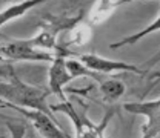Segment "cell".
<instances>
[{"label":"cell","instance_id":"obj_1","mask_svg":"<svg viewBox=\"0 0 160 138\" xmlns=\"http://www.w3.org/2000/svg\"><path fill=\"white\" fill-rule=\"evenodd\" d=\"M51 94L49 89L32 86L20 80L16 72L11 69L8 61L2 63V84H0V97L2 107L12 104L25 109H34L48 114L54 118V111L46 103V97Z\"/></svg>","mask_w":160,"mask_h":138},{"label":"cell","instance_id":"obj_2","mask_svg":"<svg viewBox=\"0 0 160 138\" xmlns=\"http://www.w3.org/2000/svg\"><path fill=\"white\" fill-rule=\"evenodd\" d=\"M2 57L3 61H52L57 52L40 49L32 39H9L2 37ZM62 55V54H60Z\"/></svg>","mask_w":160,"mask_h":138},{"label":"cell","instance_id":"obj_3","mask_svg":"<svg viewBox=\"0 0 160 138\" xmlns=\"http://www.w3.org/2000/svg\"><path fill=\"white\" fill-rule=\"evenodd\" d=\"M77 59L89 69H92L99 74H105V75L114 74V72H131V74H137V75H146L149 72L148 68H151V63L143 64V66H136V64L119 61V60L105 59V57H100L96 54H79Z\"/></svg>","mask_w":160,"mask_h":138},{"label":"cell","instance_id":"obj_4","mask_svg":"<svg viewBox=\"0 0 160 138\" xmlns=\"http://www.w3.org/2000/svg\"><path fill=\"white\" fill-rule=\"evenodd\" d=\"M125 111L146 117V123L142 127V138H157L160 135V98L152 101L125 103Z\"/></svg>","mask_w":160,"mask_h":138},{"label":"cell","instance_id":"obj_5","mask_svg":"<svg viewBox=\"0 0 160 138\" xmlns=\"http://www.w3.org/2000/svg\"><path fill=\"white\" fill-rule=\"evenodd\" d=\"M5 107H11V109L17 111L19 114H22L23 117H26L45 138H68V135L57 126L56 120L52 117H49L48 114H45V112L34 111V109H25V107L12 106V104H8Z\"/></svg>","mask_w":160,"mask_h":138},{"label":"cell","instance_id":"obj_6","mask_svg":"<svg viewBox=\"0 0 160 138\" xmlns=\"http://www.w3.org/2000/svg\"><path fill=\"white\" fill-rule=\"evenodd\" d=\"M74 77L71 75L68 66H66V55H60L57 54L56 59L51 61L49 64V71H48V89L51 91V94L57 95L60 101H68L65 95V84H68Z\"/></svg>","mask_w":160,"mask_h":138},{"label":"cell","instance_id":"obj_7","mask_svg":"<svg viewBox=\"0 0 160 138\" xmlns=\"http://www.w3.org/2000/svg\"><path fill=\"white\" fill-rule=\"evenodd\" d=\"M46 2H49V0H23L20 3L11 5L8 8H3V11H2V20H0L2 26H5L11 20H16V19H19V17H22L26 11L32 9L34 6H39V5L46 3Z\"/></svg>","mask_w":160,"mask_h":138},{"label":"cell","instance_id":"obj_8","mask_svg":"<svg viewBox=\"0 0 160 138\" xmlns=\"http://www.w3.org/2000/svg\"><path fill=\"white\" fill-rule=\"evenodd\" d=\"M99 86L102 97L108 103H114V101L120 100L126 92V86L117 79H106L103 83H100Z\"/></svg>","mask_w":160,"mask_h":138},{"label":"cell","instance_id":"obj_9","mask_svg":"<svg viewBox=\"0 0 160 138\" xmlns=\"http://www.w3.org/2000/svg\"><path fill=\"white\" fill-rule=\"evenodd\" d=\"M156 31H160V16L154 20L151 25H148L145 29H142V31L136 32V34H132V36H128V37H125V39L116 41V43H111L109 48H111V49H119V48H122V46H132V45H136L139 40H142L143 37H146L148 34L156 32Z\"/></svg>","mask_w":160,"mask_h":138},{"label":"cell","instance_id":"obj_10","mask_svg":"<svg viewBox=\"0 0 160 138\" xmlns=\"http://www.w3.org/2000/svg\"><path fill=\"white\" fill-rule=\"evenodd\" d=\"M114 0H100L96 11H94V16H92V21H100L103 19L112 8H114Z\"/></svg>","mask_w":160,"mask_h":138},{"label":"cell","instance_id":"obj_11","mask_svg":"<svg viewBox=\"0 0 160 138\" xmlns=\"http://www.w3.org/2000/svg\"><path fill=\"white\" fill-rule=\"evenodd\" d=\"M6 126H8V129H9V132H11V138H23L25 137V126H22V124H17V123H6Z\"/></svg>","mask_w":160,"mask_h":138},{"label":"cell","instance_id":"obj_12","mask_svg":"<svg viewBox=\"0 0 160 138\" xmlns=\"http://www.w3.org/2000/svg\"><path fill=\"white\" fill-rule=\"evenodd\" d=\"M131 2H137V0H117V2L114 3V8H116V6H122V5H125V3H131Z\"/></svg>","mask_w":160,"mask_h":138}]
</instances>
